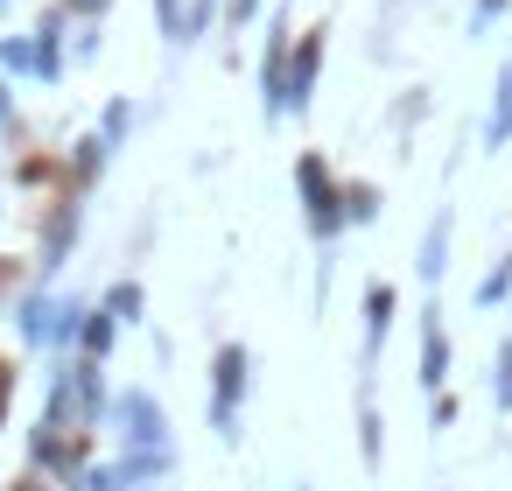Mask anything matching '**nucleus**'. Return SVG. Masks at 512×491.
I'll use <instances>...</instances> for the list:
<instances>
[{
    "label": "nucleus",
    "mask_w": 512,
    "mask_h": 491,
    "mask_svg": "<svg viewBox=\"0 0 512 491\" xmlns=\"http://www.w3.org/2000/svg\"><path fill=\"white\" fill-rule=\"evenodd\" d=\"M295 190H302V218H309V232L330 246V239L351 225V190H344L316 155H302V162H295Z\"/></svg>",
    "instance_id": "f257e3e1"
},
{
    "label": "nucleus",
    "mask_w": 512,
    "mask_h": 491,
    "mask_svg": "<svg viewBox=\"0 0 512 491\" xmlns=\"http://www.w3.org/2000/svg\"><path fill=\"white\" fill-rule=\"evenodd\" d=\"M239 400H246V344H218L211 358V421L232 442L239 435Z\"/></svg>",
    "instance_id": "f03ea898"
},
{
    "label": "nucleus",
    "mask_w": 512,
    "mask_h": 491,
    "mask_svg": "<svg viewBox=\"0 0 512 491\" xmlns=\"http://www.w3.org/2000/svg\"><path fill=\"white\" fill-rule=\"evenodd\" d=\"M316 71H323V29H309V36L295 43V57H288V113H302V106H309Z\"/></svg>",
    "instance_id": "7ed1b4c3"
},
{
    "label": "nucleus",
    "mask_w": 512,
    "mask_h": 491,
    "mask_svg": "<svg viewBox=\"0 0 512 491\" xmlns=\"http://www.w3.org/2000/svg\"><path fill=\"white\" fill-rule=\"evenodd\" d=\"M120 421H127V435H134L141 449H148V442H155V449H169V414H162V400L127 393V400H120Z\"/></svg>",
    "instance_id": "20e7f679"
},
{
    "label": "nucleus",
    "mask_w": 512,
    "mask_h": 491,
    "mask_svg": "<svg viewBox=\"0 0 512 491\" xmlns=\"http://www.w3.org/2000/svg\"><path fill=\"white\" fill-rule=\"evenodd\" d=\"M393 309H400V295L386 281H372L365 288V358H379V344L393 337Z\"/></svg>",
    "instance_id": "39448f33"
},
{
    "label": "nucleus",
    "mask_w": 512,
    "mask_h": 491,
    "mask_svg": "<svg viewBox=\"0 0 512 491\" xmlns=\"http://www.w3.org/2000/svg\"><path fill=\"white\" fill-rule=\"evenodd\" d=\"M442 379H449V330H442L435 309H428V330H421V386L442 393Z\"/></svg>",
    "instance_id": "423d86ee"
},
{
    "label": "nucleus",
    "mask_w": 512,
    "mask_h": 491,
    "mask_svg": "<svg viewBox=\"0 0 512 491\" xmlns=\"http://www.w3.org/2000/svg\"><path fill=\"white\" fill-rule=\"evenodd\" d=\"M512 141V57L498 64V85H491V120H484V148H505Z\"/></svg>",
    "instance_id": "0eeeda50"
},
{
    "label": "nucleus",
    "mask_w": 512,
    "mask_h": 491,
    "mask_svg": "<svg viewBox=\"0 0 512 491\" xmlns=\"http://www.w3.org/2000/svg\"><path fill=\"white\" fill-rule=\"evenodd\" d=\"M113 330H120V316L99 302V309H78V344H85V358H106L113 351Z\"/></svg>",
    "instance_id": "6e6552de"
},
{
    "label": "nucleus",
    "mask_w": 512,
    "mask_h": 491,
    "mask_svg": "<svg viewBox=\"0 0 512 491\" xmlns=\"http://www.w3.org/2000/svg\"><path fill=\"white\" fill-rule=\"evenodd\" d=\"M442 267H449V211L428 225V239H421V260H414V274L421 281H442Z\"/></svg>",
    "instance_id": "1a4fd4ad"
},
{
    "label": "nucleus",
    "mask_w": 512,
    "mask_h": 491,
    "mask_svg": "<svg viewBox=\"0 0 512 491\" xmlns=\"http://www.w3.org/2000/svg\"><path fill=\"white\" fill-rule=\"evenodd\" d=\"M505 295H512V253H505V260H498V267L477 281V309H498Z\"/></svg>",
    "instance_id": "9d476101"
},
{
    "label": "nucleus",
    "mask_w": 512,
    "mask_h": 491,
    "mask_svg": "<svg viewBox=\"0 0 512 491\" xmlns=\"http://www.w3.org/2000/svg\"><path fill=\"white\" fill-rule=\"evenodd\" d=\"M106 309H113L120 323H134V316H141V281H113V295H106Z\"/></svg>",
    "instance_id": "9b49d317"
},
{
    "label": "nucleus",
    "mask_w": 512,
    "mask_h": 491,
    "mask_svg": "<svg viewBox=\"0 0 512 491\" xmlns=\"http://www.w3.org/2000/svg\"><path fill=\"white\" fill-rule=\"evenodd\" d=\"M491 393H498V407L512 414V337L498 344V386H491Z\"/></svg>",
    "instance_id": "f8f14e48"
},
{
    "label": "nucleus",
    "mask_w": 512,
    "mask_h": 491,
    "mask_svg": "<svg viewBox=\"0 0 512 491\" xmlns=\"http://www.w3.org/2000/svg\"><path fill=\"white\" fill-rule=\"evenodd\" d=\"M379 211V190H365V183H351V218H372Z\"/></svg>",
    "instance_id": "ddd939ff"
},
{
    "label": "nucleus",
    "mask_w": 512,
    "mask_h": 491,
    "mask_svg": "<svg viewBox=\"0 0 512 491\" xmlns=\"http://www.w3.org/2000/svg\"><path fill=\"white\" fill-rule=\"evenodd\" d=\"M358 428H365V463H379V414L365 407V414H358Z\"/></svg>",
    "instance_id": "4468645a"
},
{
    "label": "nucleus",
    "mask_w": 512,
    "mask_h": 491,
    "mask_svg": "<svg viewBox=\"0 0 512 491\" xmlns=\"http://www.w3.org/2000/svg\"><path fill=\"white\" fill-rule=\"evenodd\" d=\"M113 0H64V22H85V15H106Z\"/></svg>",
    "instance_id": "2eb2a0df"
},
{
    "label": "nucleus",
    "mask_w": 512,
    "mask_h": 491,
    "mask_svg": "<svg viewBox=\"0 0 512 491\" xmlns=\"http://www.w3.org/2000/svg\"><path fill=\"white\" fill-rule=\"evenodd\" d=\"M505 15V0H477V8H470V29H491Z\"/></svg>",
    "instance_id": "dca6fc26"
},
{
    "label": "nucleus",
    "mask_w": 512,
    "mask_h": 491,
    "mask_svg": "<svg viewBox=\"0 0 512 491\" xmlns=\"http://www.w3.org/2000/svg\"><path fill=\"white\" fill-rule=\"evenodd\" d=\"M253 15H260V0H232V8H225V22H232V29H246Z\"/></svg>",
    "instance_id": "f3484780"
},
{
    "label": "nucleus",
    "mask_w": 512,
    "mask_h": 491,
    "mask_svg": "<svg viewBox=\"0 0 512 491\" xmlns=\"http://www.w3.org/2000/svg\"><path fill=\"white\" fill-rule=\"evenodd\" d=\"M15 127V99H8V85H0V134Z\"/></svg>",
    "instance_id": "a211bd4d"
}]
</instances>
